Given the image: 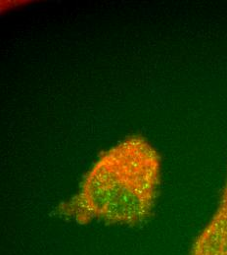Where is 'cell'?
Masks as SVG:
<instances>
[{"instance_id": "6da1fadb", "label": "cell", "mask_w": 227, "mask_h": 255, "mask_svg": "<svg viewBox=\"0 0 227 255\" xmlns=\"http://www.w3.org/2000/svg\"><path fill=\"white\" fill-rule=\"evenodd\" d=\"M161 182L160 153L144 137L129 136L99 156L56 213L79 225L136 226L152 215Z\"/></svg>"}, {"instance_id": "7a4b0ae2", "label": "cell", "mask_w": 227, "mask_h": 255, "mask_svg": "<svg viewBox=\"0 0 227 255\" xmlns=\"http://www.w3.org/2000/svg\"><path fill=\"white\" fill-rule=\"evenodd\" d=\"M189 255H227V171L218 206L195 238Z\"/></svg>"}]
</instances>
